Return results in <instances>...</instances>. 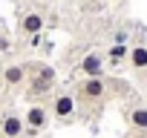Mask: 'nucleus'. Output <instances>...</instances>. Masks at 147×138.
<instances>
[{
	"label": "nucleus",
	"mask_w": 147,
	"mask_h": 138,
	"mask_svg": "<svg viewBox=\"0 0 147 138\" xmlns=\"http://www.w3.org/2000/svg\"><path fill=\"white\" fill-rule=\"evenodd\" d=\"M110 92V84L104 78H84L78 86H75V101L81 104H101Z\"/></svg>",
	"instance_id": "1"
},
{
	"label": "nucleus",
	"mask_w": 147,
	"mask_h": 138,
	"mask_svg": "<svg viewBox=\"0 0 147 138\" xmlns=\"http://www.w3.org/2000/svg\"><path fill=\"white\" fill-rule=\"evenodd\" d=\"M49 109H52V115L58 121H72V118H75V109H78V101H75L72 92H58L52 98V107Z\"/></svg>",
	"instance_id": "2"
},
{
	"label": "nucleus",
	"mask_w": 147,
	"mask_h": 138,
	"mask_svg": "<svg viewBox=\"0 0 147 138\" xmlns=\"http://www.w3.org/2000/svg\"><path fill=\"white\" fill-rule=\"evenodd\" d=\"M23 124H26L23 135H38V132H43V129H46V124H49V112H46L40 104H35V107H29V109H26Z\"/></svg>",
	"instance_id": "3"
},
{
	"label": "nucleus",
	"mask_w": 147,
	"mask_h": 138,
	"mask_svg": "<svg viewBox=\"0 0 147 138\" xmlns=\"http://www.w3.org/2000/svg\"><path fill=\"white\" fill-rule=\"evenodd\" d=\"M104 69H107V60H104L101 55H95V52L84 55L81 63H78V72H81L84 78H104Z\"/></svg>",
	"instance_id": "4"
},
{
	"label": "nucleus",
	"mask_w": 147,
	"mask_h": 138,
	"mask_svg": "<svg viewBox=\"0 0 147 138\" xmlns=\"http://www.w3.org/2000/svg\"><path fill=\"white\" fill-rule=\"evenodd\" d=\"M23 129H26V124H23V118L15 115V112L3 115V121H0V135H3V138H20Z\"/></svg>",
	"instance_id": "5"
},
{
	"label": "nucleus",
	"mask_w": 147,
	"mask_h": 138,
	"mask_svg": "<svg viewBox=\"0 0 147 138\" xmlns=\"http://www.w3.org/2000/svg\"><path fill=\"white\" fill-rule=\"evenodd\" d=\"M127 63L136 69V72H144V69H147V43H136V46H130Z\"/></svg>",
	"instance_id": "6"
},
{
	"label": "nucleus",
	"mask_w": 147,
	"mask_h": 138,
	"mask_svg": "<svg viewBox=\"0 0 147 138\" xmlns=\"http://www.w3.org/2000/svg\"><path fill=\"white\" fill-rule=\"evenodd\" d=\"M127 121H130V127H133V129L147 132V107H144V104L130 107V109H127Z\"/></svg>",
	"instance_id": "7"
},
{
	"label": "nucleus",
	"mask_w": 147,
	"mask_h": 138,
	"mask_svg": "<svg viewBox=\"0 0 147 138\" xmlns=\"http://www.w3.org/2000/svg\"><path fill=\"white\" fill-rule=\"evenodd\" d=\"M20 29H23L29 38H32V35H40V32H43V17H40L38 12H29V15H23Z\"/></svg>",
	"instance_id": "8"
},
{
	"label": "nucleus",
	"mask_w": 147,
	"mask_h": 138,
	"mask_svg": "<svg viewBox=\"0 0 147 138\" xmlns=\"http://www.w3.org/2000/svg\"><path fill=\"white\" fill-rule=\"evenodd\" d=\"M23 78H26L23 63H12V66H6V69H3V81H6V86H20V84H23Z\"/></svg>",
	"instance_id": "9"
},
{
	"label": "nucleus",
	"mask_w": 147,
	"mask_h": 138,
	"mask_svg": "<svg viewBox=\"0 0 147 138\" xmlns=\"http://www.w3.org/2000/svg\"><path fill=\"white\" fill-rule=\"evenodd\" d=\"M127 55H130V46H124V43H113L110 49H107V66H118V63H124L127 60Z\"/></svg>",
	"instance_id": "10"
},
{
	"label": "nucleus",
	"mask_w": 147,
	"mask_h": 138,
	"mask_svg": "<svg viewBox=\"0 0 147 138\" xmlns=\"http://www.w3.org/2000/svg\"><path fill=\"white\" fill-rule=\"evenodd\" d=\"M113 43H124V46H127V43H130V32H127V29H118V32L113 35Z\"/></svg>",
	"instance_id": "11"
},
{
	"label": "nucleus",
	"mask_w": 147,
	"mask_h": 138,
	"mask_svg": "<svg viewBox=\"0 0 147 138\" xmlns=\"http://www.w3.org/2000/svg\"><path fill=\"white\" fill-rule=\"evenodd\" d=\"M9 49V40H0V52H6Z\"/></svg>",
	"instance_id": "12"
},
{
	"label": "nucleus",
	"mask_w": 147,
	"mask_h": 138,
	"mask_svg": "<svg viewBox=\"0 0 147 138\" xmlns=\"http://www.w3.org/2000/svg\"><path fill=\"white\" fill-rule=\"evenodd\" d=\"M0 138H3V135H0Z\"/></svg>",
	"instance_id": "13"
}]
</instances>
